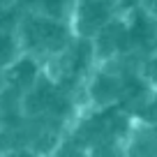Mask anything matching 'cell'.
Listing matches in <instances>:
<instances>
[{"label":"cell","instance_id":"obj_3","mask_svg":"<svg viewBox=\"0 0 157 157\" xmlns=\"http://www.w3.org/2000/svg\"><path fill=\"white\" fill-rule=\"evenodd\" d=\"M123 93H125V78H120L113 72H97L88 88V97L93 99V104L102 109L123 99Z\"/></svg>","mask_w":157,"mask_h":157},{"label":"cell","instance_id":"obj_4","mask_svg":"<svg viewBox=\"0 0 157 157\" xmlns=\"http://www.w3.org/2000/svg\"><path fill=\"white\" fill-rule=\"evenodd\" d=\"M21 5L25 12H37V14H46L51 19L67 21L74 25V14H76L78 0H21Z\"/></svg>","mask_w":157,"mask_h":157},{"label":"cell","instance_id":"obj_1","mask_svg":"<svg viewBox=\"0 0 157 157\" xmlns=\"http://www.w3.org/2000/svg\"><path fill=\"white\" fill-rule=\"evenodd\" d=\"M16 33H19L23 53L53 56L56 58L65 49H69L76 30L67 21L51 19V16L37 14V12H25L16 25Z\"/></svg>","mask_w":157,"mask_h":157},{"label":"cell","instance_id":"obj_2","mask_svg":"<svg viewBox=\"0 0 157 157\" xmlns=\"http://www.w3.org/2000/svg\"><path fill=\"white\" fill-rule=\"evenodd\" d=\"M118 12V0H78L74 14V30L78 37H97Z\"/></svg>","mask_w":157,"mask_h":157},{"label":"cell","instance_id":"obj_5","mask_svg":"<svg viewBox=\"0 0 157 157\" xmlns=\"http://www.w3.org/2000/svg\"><path fill=\"white\" fill-rule=\"evenodd\" d=\"M21 39L16 28H5L0 25V69L10 67L16 58L21 56Z\"/></svg>","mask_w":157,"mask_h":157}]
</instances>
